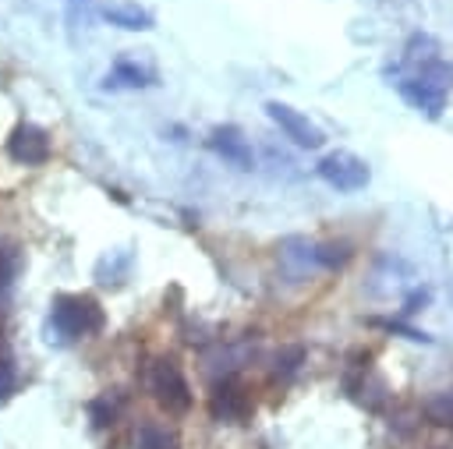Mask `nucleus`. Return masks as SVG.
Wrapping results in <instances>:
<instances>
[{
	"label": "nucleus",
	"mask_w": 453,
	"mask_h": 449,
	"mask_svg": "<svg viewBox=\"0 0 453 449\" xmlns=\"http://www.w3.org/2000/svg\"><path fill=\"white\" fill-rule=\"evenodd\" d=\"M103 329V308L88 293H57L50 304V332L60 343L96 336ZM50 336V339H53Z\"/></svg>",
	"instance_id": "1"
},
{
	"label": "nucleus",
	"mask_w": 453,
	"mask_h": 449,
	"mask_svg": "<svg viewBox=\"0 0 453 449\" xmlns=\"http://www.w3.org/2000/svg\"><path fill=\"white\" fill-rule=\"evenodd\" d=\"M145 385L166 414L180 417V414L191 410V385H188V378H184V371L173 357H156L145 371Z\"/></svg>",
	"instance_id": "2"
},
{
	"label": "nucleus",
	"mask_w": 453,
	"mask_h": 449,
	"mask_svg": "<svg viewBox=\"0 0 453 449\" xmlns=\"http://www.w3.org/2000/svg\"><path fill=\"white\" fill-rule=\"evenodd\" d=\"M315 173L319 180H326L333 191L340 194H354V191H365L368 180H372V170L361 156L347 152V148H336V152H326L319 163H315Z\"/></svg>",
	"instance_id": "3"
},
{
	"label": "nucleus",
	"mask_w": 453,
	"mask_h": 449,
	"mask_svg": "<svg viewBox=\"0 0 453 449\" xmlns=\"http://www.w3.org/2000/svg\"><path fill=\"white\" fill-rule=\"evenodd\" d=\"M265 117L297 145V148H322L326 145V134H322V127H315L311 120H308V113H301V110H294L290 103H280V99H269L265 103Z\"/></svg>",
	"instance_id": "4"
},
{
	"label": "nucleus",
	"mask_w": 453,
	"mask_h": 449,
	"mask_svg": "<svg viewBox=\"0 0 453 449\" xmlns=\"http://www.w3.org/2000/svg\"><path fill=\"white\" fill-rule=\"evenodd\" d=\"M396 92H400V99H403L411 110H418V113L428 117V120H439L442 110H446V88H442L439 81H432L428 74H414V78L396 81Z\"/></svg>",
	"instance_id": "5"
},
{
	"label": "nucleus",
	"mask_w": 453,
	"mask_h": 449,
	"mask_svg": "<svg viewBox=\"0 0 453 449\" xmlns=\"http://www.w3.org/2000/svg\"><path fill=\"white\" fill-rule=\"evenodd\" d=\"M209 414L219 421V424H244L251 417V396L244 392V385L237 378H223L212 385V396H209Z\"/></svg>",
	"instance_id": "6"
},
{
	"label": "nucleus",
	"mask_w": 453,
	"mask_h": 449,
	"mask_svg": "<svg viewBox=\"0 0 453 449\" xmlns=\"http://www.w3.org/2000/svg\"><path fill=\"white\" fill-rule=\"evenodd\" d=\"M7 156L21 166H42L50 159V134L39 124H18L7 138Z\"/></svg>",
	"instance_id": "7"
},
{
	"label": "nucleus",
	"mask_w": 453,
	"mask_h": 449,
	"mask_svg": "<svg viewBox=\"0 0 453 449\" xmlns=\"http://www.w3.org/2000/svg\"><path fill=\"white\" fill-rule=\"evenodd\" d=\"M209 145H212V152H216V156H223V159H226L230 166H237V170H251V166H255L251 141H248V138H244V131H241V127H234V124L212 127Z\"/></svg>",
	"instance_id": "8"
},
{
	"label": "nucleus",
	"mask_w": 453,
	"mask_h": 449,
	"mask_svg": "<svg viewBox=\"0 0 453 449\" xmlns=\"http://www.w3.org/2000/svg\"><path fill=\"white\" fill-rule=\"evenodd\" d=\"M99 14H103L110 25L124 28V32H149V28H156L152 11L138 7V4H106Z\"/></svg>",
	"instance_id": "9"
},
{
	"label": "nucleus",
	"mask_w": 453,
	"mask_h": 449,
	"mask_svg": "<svg viewBox=\"0 0 453 449\" xmlns=\"http://www.w3.org/2000/svg\"><path fill=\"white\" fill-rule=\"evenodd\" d=\"M103 85L106 88H149V85H156V71L142 67L138 60H117Z\"/></svg>",
	"instance_id": "10"
},
{
	"label": "nucleus",
	"mask_w": 453,
	"mask_h": 449,
	"mask_svg": "<svg viewBox=\"0 0 453 449\" xmlns=\"http://www.w3.org/2000/svg\"><path fill=\"white\" fill-rule=\"evenodd\" d=\"M134 449H180L177 435L159 421H142L134 431Z\"/></svg>",
	"instance_id": "11"
},
{
	"label": "nucleus",
	"mask_w": 453,
	"mask_h": 449,
	"mask_svg": "<svg viewBox=\"0 0 453 449\" xmlns=\"http://www.w3.org/2000/svg\"><path fill=\"white\" fill-rule=\"evenodd\" d=\"M18 272H21V251H18L14 240H4V237H0V297L11 293Z\"/></svg>",
	"instance_id": "12"
},
{
	"label": "nucleus",
	"mask_w": 453,
	"mask_h": 449,
	"mask_svg": "<svg viewBox=\"0 0 453 449\" xmlns=\"http://www.w3.org/2000/svg\"><path fill=\"white\" fill-rule=\"evenodd\" d=\"M301 361H304V350H301V346H283V350L276 354L273 375H276V378H290V375L301 368Z\"/></svg>",
	"instance_id": "13"
},
{
	"label": "nucleus",
	"mask_w": 453,
	"mask_h": 449,
	"mask_svg": "<svg viewBox=\"0 0 453 449\" xmlns=\"http://www.w3.org/2000/svg\"><path fill=\"white\" fill-rule=\"evenodd\" d=\"M88 414H92V424H96V428H106V424H113L117 407L110 403V396H99V400L88 403Z\"/></svg>",
	"instance_id": "14"
},
{
	"label": "nucleus",
	"mask_w": 453,
	"mask_h": 449,
	"mask_svg": "<svg viewBox=\"0 0 453 449\" xmlns=\"http://www.w3.org/2000/svg\"><path fill=\"white\" fill-rule=\"evenodd\" d=\"M428 417L435 424H453V396H435L428 403Z\"/></svg>",
	"instance_id": "15"
},
{
	"label": "nucleus",
	"mask_w": 453,
	"mask_h": 449,
	"mask_svg": "<svg viewBox=\"0 0 453 449\" xmlns=\"http://www.w3.org/2000/svg\"><path fill=\"white\" fill-rule=\"evenodd\" d=\"M14 389H18V371H14L11 361L0 357V403H7L14 396Z\"/></svg>",
	"instance_id": "16"
},
{
	"label": "nucleus",
	"mask_w": 453,
	"mask_h": 449,
	"mask_svg": "<svg viewBox=\"0 0 453 449\" xmlns=\"http://www.w3.org/2000/svg\"><path fill=\"white\" fill-rule=\"evenodd\" d=\"M0 346H4V322H0Z\"/></svg>",
	"instance_id": "17"
}]
</instances>
